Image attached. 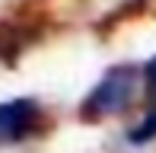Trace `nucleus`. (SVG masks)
<instances>
[{
  "instance_id": "nucleus-1",
  "label": "nucleus",
  "mask_w": 156,
  "mask_h": 153,
  "mask_svg": "<svg viewBox=\"0 0 156 153\" xmlns=\"http://www.w3.org/2000/svg\"><path fill=\"white\" fill-rule=\"evenodd\" d=\"M32 105L29 102H13V105H0V141H13V137L26 134L32 124Z\"/></svg>"
},
{
  "instance_id": "nucleus-2",
  "label": "nucleus",
  "mask_w": 156,
  "mask_h": 153,
  "mask_svg": "<svg viewBox=\"0 0 156 153\" xmlns=\"http://www.w3.org/2000/svg\"><path fill=\"white\" fill-rule=\"evenodd\" d=\"M127 73H112L108 80L102 83V86L93 93V102H89V109H96V112H112V109L124 105V96H127Z\"/></svg>"
},
{
  "instance_id": "nucleus-3",
  "label": "nucleus",
  "mask_w": 156,
  "mask_h": 153,
  "mask_svg": "<svg viewBox=\"0 0 156 153\" xmlns=\"http://www.w3.org/2000/svg\"><path fill=\"white\" fill-rule=\"evenodd\" d=\"M147 76H150V86H153V96H156V61L150 64V70H147Z\"/></svg>"
}]
</instances>
